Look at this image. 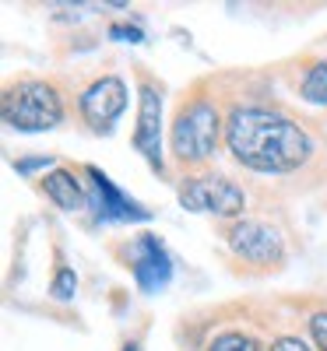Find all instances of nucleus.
<instances>
[{"label":"nucleus","instance_id":"obj_1","mask_svg":"<svg viewBox=\"0 0 327 351\" xmlns=\"http://www.w3.org/2000/svg\"><path fill=\"white\" fill-rule=\"evenodd\" d=\"M225 148L243 169L285 176L303 169L313 155V141L289 112L271 106H236L225 116Z\"/></svg>","mask_w":327,"mask_h":351},{"label":"nucleus","instance_id":"obj_2","mask_svg":"<svg viewBox=\"0 0 327 351\" xmlns=\"http://www.w3.org/2000/svg\"><path fill=\"white\" fill-rule=\"evenodd\" d=\"M222 134H225V120H222L215 99L194 95L180 102V109L172 116V130H169L172 158L187 169H201L215 158Z\"/></svg>","mask_w":327,"mask_h":351},{"label":"nucleus","instance_id":"obj_3","mask_svg":"<svg viewBox=\"0 0 327 351\" xmlns=\"http://www.w3.org/2000/svg\"><path fill=\"white\" fill-rule=\"evenodd\" d=\"M0 109H4V123L21 130V134L53 130L64 120V99H60V92H56V84L43 81V77L11 81L4 88Z\"/></svg>","mask_w":327,"mask_h":351},{"label":"nucleus","instance_id":"obj_4","mask_svg":"<svg viewBox=\"0 0 327 351\" xmlns=\"http://www.w3.org/2000/svg\"><path fill=\"white\" fill-rule=\"evenodd\" d=\"M180 204L194 215H215L240 221L247 208V193L240 183H232L222 172H194L180 183Z\"/></svg>","mask_w":327,"mask_h":351},{"label":"nucleus","instance_id":"obj_5","mask_svg":"<svg viewBox=\"0 0 327 351\" xmlns=\"http://www.w3.org/2000/svg\"><path fill=\"white\" fill-rule=\"evenodd\" d=\"M225 243L232 246V253L253 263V267H282L285 263V243L282 236L264 225V221H253V218H240L225 228Z\"/></svg>","mask_w":327,"mask_h":351},{"label":"nucleus","instance_id":"obj_6","mask_svg":"<svg viewBox=\"0 0 327 351\" xmlns=\"http://www.w3.org/2000/svg\"><path fill=\"white\" fill-rule=\"evenodd\" d=\"M124 109H127V84H124V77H116V74L95 77L88 88H81V95H78L81 120L95 134H109L113 123L124 116Z\"/></svg>","mask_w":327,"mask_h":351},{"label":"nucleus","instance_id":"obj_7","mask_svg":"<svg viewBox=\"0 0 327 351\" xmlns=\"http://www.w3.org/2000/svg\"><path fill=\"white\" fill-rule=\"evenodd\" d=\"M134 148L148 158L155 172H162V88L152 77H141V106L134 127Z\"/></svg>","mask_w":327,"mask_h":351},{"label":"nucleus","instance_id":"obj_8","mask_svg":"<svg viewBox=\"0 0 327 351\" xmlns=\"http://www.w3.org/2000/svg\"><path fill=\"white\" fill-rule=\"evenodd\" d=\"M127 267H131L141 291H159L172 278V260H169L166 246L159 243V236H152V232H141V236L131 243Z\"/></svg>","mask_w":327,"mask_h":351},{"label":"nucleus","instance_id":"obj_9","mask_svg":"<svg viewBox=\"0 0 327 351\" xmlns=\"http://www.w3.org/2000/svg\"><path fill=\"white\" fill-rule=\"evenodd\" d=\"M84 176H88V183H92V204L99 208V218H106V221H148L152 218V211L141 208L137 200H131L102 169L88 165Z\"/></svg>","mask_w":327,"mask_h":351},{"label":"nucleus","instance_id":"obj_10","mask_svg":"<svg viewBox=\"0 0 327 351\" xmlns=\"http://www.w3.org/2000/svg\"><path fill=\"white\" fill-rule=\"evenodd\" d=\"M43 193L56 204L60 211H81L88 204V190L81 186V180L71 169H53L43 176Z\"/></svg>","mask_w":327,"mask_h":351},{"label":"nucleus","instance_id":"obj_11","mask_svg":"<svg viewBox=\"0 0 327 351\" xmlns=\"http://www.w3.org/2000/svg\"><path fill=\"white\" fill-rule=\"evenodd\" d=\"M204 351H271V348H264V341L250 330L229 327V330H218L212 341H207Z\"/></svg>","mask_w":327,"mask_h":351},{"label":"nucleus","instance_id":"obj_12","mask_svg":"<svg viewBox=\"0 0 327 351\" xmlns=\"http://www.w3.org/2000/svg\"><path fill=\"white\" fill-rule=\"evenodd\" d=\"M300 95L313 106H327V60H317L306 67V74L300 81Z\"/></svg>","mask_w":327,"mask_h":351},{"label":"nucleus","instance_id":"obj_13","mask_svg":"<svg viewBox=\"0 0 327 351\" xmlns=\"http://www.w3.org/2000/svg\"><path fill=\"white\" fill-rule=\"evenodd\" d=\"M74 291H78V278H74V271H71V267H60V271L53 274L49 295H53L56 302H71V299H74Z\"/></svg>","mask_w":327,"mask_h":351},{"label":"nucleus","instance_id":"obj_14","mask_svg":"<svg viewBox=\"0 0 327 351\" xmlns=\"http://www.w3.org/2000/svg\"><path fill=\"white\" fill-rule=\"evenodd\" d=\"M310 337L320 351H327V309H317L310 316Z\"/></svg>","mask_w":327,"mask_h":351},{"label":"nucleus","instance_id":"obj_15","mask_svg":"<svg viewBox=\"0 0 327 351\" xmlns=\"http://www.w3.org/2000/svg\"><path fill=\"white\" fill-rule=\"evenodd\" d=\"M271 351H310V344L295 334H282V337L271 341Z\"/></svg>","mask_w":327,"mask_h":351},{"label":"nucleus","instance_id":"obj_16","mask_svg":"<svg viewBox=\"0 0 327 351\" xmlns=\"http://www.w3.org/2000/svg\"><path fill=\"white\" fill-rule=\"evenodd\" d=\"M109 36L124 39V43H141V28H134V25H109Z\"/></svg>","mask_w":327,"mask_h":351}]
</instances>
